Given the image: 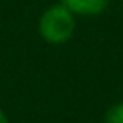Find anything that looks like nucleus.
Segmentation results:
<instances>
[{
	"label": "nucleus",
	"mask_w": 123,
	"mask_h": 123,
	"mask_svg": "<svg viewBox=\"0 0 123 123\" xmlns=\"http://www.w3.org/2000/svg\"><path fill=\"white\" fill-rule=\"evenodd\" d=\"M75 13L69 12L62 2L44 10L38 19V33L50 44H63L73 37L75 31Z\"/></svg>",
	"instance_id": "1"
},
{
	"label": "nucleus",
	"mask_w": 123,
	"mask_h": 123,
	"mask_svg": "<svg viewBox=\"0 0 123 123\" xmlns=\"http://www.w3.org/2000/svg\"><path fill=\"white\" fill-rule=\"evenodd\" d=\"M62 4L77 15H98L108 8L110 0H62Z\"/></svg>",
	"instance_id": "2"
},
{
	"label": "nucleus",
	"mask_w": 123,
	"mask_h": 123,
	"mask_svg": "<svg viewBox=\"0 0 123 123\" xmlns=\"http://www.w3.org/2000/svg\"><path fill=\"white\" fill-rule=\"evenodd\" d=\"M104 123H123V102H115L106 110Z\"/></svg>",
	"instance_id": "3"
},
{
	"label": "nucleus",
	"mask_w": 123,
	"mask_h": 123,
	"mask_svg": "<svg viewBox=\"0 0 123 123\" xmlns=\"http://www.w3.org/2000/svg\"><path fill=\"white\" fill-rule=\"evenodd\" d=\"M0 123H10V119H8V115H6V111L0 108Z\"/></svg>",
	"instance_id": "4"
}]
</instances>
